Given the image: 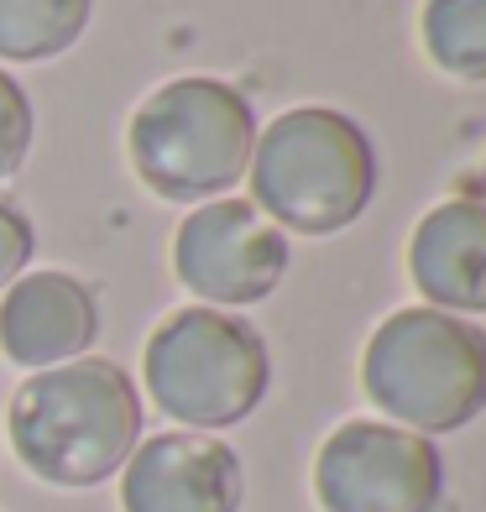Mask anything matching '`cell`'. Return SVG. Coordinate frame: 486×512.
<instances>
[{"label":"cell","instance_id":"cell-6","mask_svg":"<svg viewBox=\"0 0 486 512\" xmlns=\"http://www.w3.org/2000/svg\"><path fill=\"white\" fill-rule=\"evenodd\" d=\"M319 512H439L445 460L439 445L387 418H345L314 450Z\"/></svg>","mask_w":486,"mask_h":512},{"label":"cell","instance_id":"cell-9","mask_svg":"<svg viewBox=\"0 0 486 512\" xmlns=\"http://www.w3.org/2000/svg\"><path fill=\"white\" fill-rule=\"evenodd\" d=\"M100 298L74 272H21L0 293V351L27 371L68 366L95 351Z\"/></svg>","mask_w":486,"mask_h":512},{"label":"cell","instance_id":"cell-5","mask_svg":"<svg viewBox=\"0 0 486 512\" xmlns=\"http://www.w3.org/2000/svg\"><path fill=\"white\" fill-rule=\"evenodd\" d=\"M272 351L262 330L230 309L183 304L152 324L142 345V392L162 418L194 434H225L262 408Z\"/></svg>","mask_w":486,"mask_h":512},{"label":"cell","instance_id":"cell-11","mask_svg":"<svg viewBox=\"0 0 486 512\" xmlns=\"http://www.w3.org/2000/svg\"><path fill=\"white\" fill-rule=\"evenodd\" d=\"M95 0H0V63H48L84 37Z\"/></svg>","mask_w":486,"mask_h":512},{"label":"cell","instance_id":"cell-1","mask_svg":"<svg viewBox=\"0 0 486 512\" xmlns=\"http://www.w3.org/2000/svg\"><path fill=\"white\" fill-rule=\"evenodd\" d=\"M142 424L147 408L131 371L105 356L32 371L11 398V450L58 492H89L121 476L131 450L142 445Z\"/></svg>","mask_w":486,"mask_h":512},{"label":"cell","instance_id":"cell-3","mask_svg":"<svg viewBox=\"0 0 486 512\" xmlns=\"http://www.w3.org/2000/svg\"><path fill=\"white\" fill-rule=\"evenodd\" d=\"M361 392L424 439L466 429L486 413V330L429 304L392 309L361 351Z\"/></svg>","mask_w":486,"mask_h":512},{"label":"cell","instance_id":"cell-8","mask_svg":"<svg viewBox=\"0 0 486 512\" xmlns=\"http://www.w3.org/2000/svg\"><path fill=\"white\" fill-rule=\"evenodd\" d=\"M246 471L220 434L162 429L121 465V512H241Z\"/></svg>","mask_w":486,"mask_h":512},{"label":"cell","instance_id":"cell-14","mask_svg":"<svg viewBox=\"0 0 486 512\" xmlns=\"http://www.w3.org/2000/svg\"><path fill=\"white\" fill-rule=\"evenodd\" d=\"M37 251V230L27 220V209H16L11 199H0V293H6L21 272L32 267Z\"/></svg>","mask_w":486,"mask_h":512},{"label":"cell","instance_id":"cell-15","mask_svg":"<svg viewBox=\"0 0 486 512\" xmlns=\"http://www.w3.org/2000/svg\"><path fill=\"white\" fill-rule=\"evenodd\" d=\"M471 199H486V168H481V189H476V194H471Z\"/></svg>","mask_w":486,"mask_h":512},{"label":"cell","instance_id":"cell-12","mask_svg":"<svg viewBox=\"0 0 486 512\" xmlns=\"http://www.w3.org/2000/svg\"><path fill=\"white\" fill-rule=\"evenodd\" d=\"M419 42L439 74L486 84V0H424Z\"/></svg>","mask_w":486,"mask_h":512},{"label":"cell","instance_id":"cell-2","mask_svg":"<svg viewBox=\"0 0 486 512\" xmlns=\"http://www.w3.org/2000/svg\"><path fill=\"white\" fill-rule=\"evenodd\" d=\"M251 204L293 236H340L377 194V147L335 105H288L257 126Z\"/></svg>","mask_w":486,"mask_h":512},{"label":"cell","instance_id":"cell-10","mask_svg":"<svg viewBox=\"0 0 486 512\" xmlns=\"http://www.w3.org/2000/svg\"><path fill=\"white\" fill-rule=\"evenodd\" d=\"M408 283L429 309L486 314V199H445L408 236Z\"/></svg>","mask_w":486,"mask_h":512},{"label":"cell","instance_id":"cell-13","mask_svg":"<svg viewBox=\"0 0 486 512\" xmlns=\"http://www.w3.org/2000/svg\"><path fill=\"white\" fill-rule=\"evenodd\" d=\"M32 131H37V121H32L27 89L0 68V183L21 173V162L32 152Z\"/></svg>","mask_w":486,"mask_h":512},{"label":"cell","instance_id":"cell-4","mask_svg":"<svg viewBox=\"0 0 486 512\" xmlns=\"http://www.w3.org/2000/svg\"><path fill=\"white\" fill-rule=\"evenodd\" d=\"M257 110L236 84L183 74L157 84L126 121V157L136 178L168 204L225 199L251 168Z\"/></svg>","mask_w":486,"mask_h":512},{"label":"cell","instance_id":"cell-7","mask_svg":"<svg viewBox=\"0 0 486 512\" xmlns=\"http://www.w3.org/2000/svg\"><path fill=\"white\" fill-rule=\"evenodd\" d=\"M288 272V236L251 199H210L178 220L173 277L204 309H251Z\"/></svg>","mask_w":486,"mask_h":512}]
</instances>
